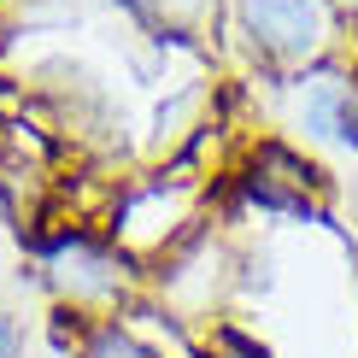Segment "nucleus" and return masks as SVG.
Masks as SVG:
<instances>
[{
	"instance_id": "1",
	"label": "nucleus",
	"mask_w": 358,
	"mask_h": 358,
	"mask_svg": "<svg viewBox=\"0 0 358 358\" xmlns=\"http://www.w3.org/2000/svg\"><path fill=\"white\" fill-rule=\"evenodd\" d=\"M229 18L241 29L247 53L271 71V83H288L335 65L347 12L335 0H229Z\"/></svg>"
},
{
	"instance_id": "2",
	"label": "nucleus",
	"mask_w": 358,
	"mask_h": 358,
	"mask_svg": "<svg viewBox=\"0 0 358 358\" xmlns=\"http://www.w3.org/2000/svg\"><path fill=\"white\" fill-rule=\"evenodd\" d=\"M282 129L311 159H358V71L323 65L282 83Z\"/></svg>"
},
{
	"instance_id": "3",
	"label": "nucleus",
	"mask_w": 358,
	"mask_h": 358,
	"mask_svg": "<svg viewBox=\"0 0 358 358\" xmlns=\"http://www.w3.org/2000/svg\"><path fill=\"white\" fill-rule=\"evenodd\" d=\"M41 282L71 317L100 323V311H117L136 294V259L94 235H59L41 247Z\"/></svg>"
},
{
	"instance_id": "4",
	"label": "nucleus",
	"mask_w": 358,
	"mask_h": 358,
	"mask_svg": "<svg viewBox=\"0 0 358 358\" xmlns=\"http://www.w3.org/2000/svg\"><path fill=\"white\" fill-rule=\"evenodd\" d=\"M247 194L264 212H294V217H317V206L329 200V171L311 153H300L294 141H264L252 153Z\"/></svg>"
},
{
	"instance_id": "5",
	"label": "nucleus",
	"mask_w": 358,
	"mask_h": 358,
	"mask_svg": "<svg viewBox=\"0 0 358 358\" xmlns=\"http://www.w3.org/2000/svg\"><path fill=\"white\" fill-rule=\"evenodd\" d=\"M77 358H165V352L153 341H141L124 317H100V323H83Z\"/></svg>"
},
{
	"instance_id": "6",
	"label": "nucleus",
	"mask_w": 358,
	"mask_h": 358,
	"mask_svg": "<svg viewBox=\"0 0 358 358\" xmlns=\"http://www.w3.org/2000/svg\"><path fill=\"white\" fill-rule=\"evenodd\" d=\"M129 6L165 36H200L217 18V0H129Z\"/></svg>"
},
{
	"instance_id": "7",
	"label": "nucleus",
	"mask_w": 358,
	"mask_h": 358,
	"mask_svg": "<svg viewBox=\"0 0 358 358\" xmlns=\"http://www.w3.org/2000/svg\"><path fill=\"white\" fill-rule=\"evenodd\" d=\"M0 358H24V317L0 311Z\"/></svg>"
},
{
	"instance_id": "8",
	"label": "nucleus",
	"mask_w": 358,
	"mask_h": 358,
	"mask_svg": "<svg viewBox=\"0 0 358 358\" xmlns=\"http://www.w3.org/2000/svg\"><path fill=\"white\" fill-rule=\"evenodd\" d=\"M347 206H352V217H358V159H352V171H347Z\"/></svg>"
},
{
	"instance_id": "9",
	"label": "nucleus",
	"mask_w": 358,
	"mask_h": 358,
	"mask_svg": "<svg viewBox=\"0 0 358 358\" xmlns=\"http://www.w3.org/2000/svg\"><path fill=\"white\" fill-rule=\"evenodd\" d=\"M335 6H341V12H352V18H358V0H335Z\"/></svg>"
},
{
	"instance_id": "10",
	"label": "nucleus",
	"mask_w": 358,
	"mask_h": 358,
	"mask_svg": "<svg viewBox=\"0 0 358 358\" xmlns=\"http://www.w3.org/2000/svg\"><path fill=\"white\" fill-rule=\"evenodd\" d=\"M352 41H358V36H352Z\"/></svg>"
}]
</instances>
